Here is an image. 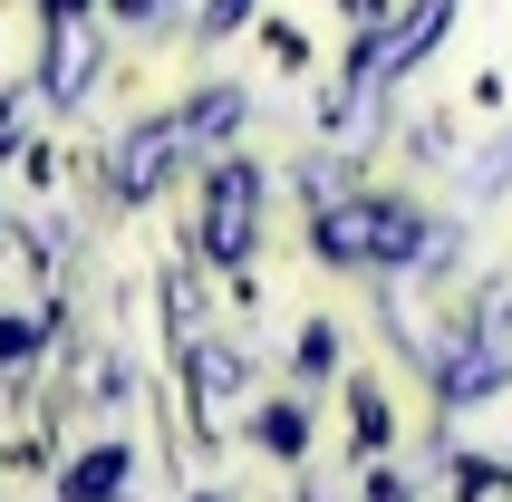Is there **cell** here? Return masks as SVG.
<instances>
[{
  "instance_id": "cell-1",
  "label": "cell",
  "mask_w": 512,
  "mask_h": 502,
  "mask_svg": "<svg viewBox=\"0 0 512 502\" xmlns=\"http://www.w3.org/2000/svg\"><path fill=\"white\" fill-rule=\"evenodd\" d=\"M252 213H261V165H252V155L213 165V194H203V251H213V261H242V251H252Z\"/></svg>"
},
{
  "instance_id": "cell-2",
  "label": "cell",
  "mask_w": 512,
  "mask_h": 502,
  "mask_svg": "<svg viewBox=\"0 0 512 502\" xmlns=\"http://www.w3.org/2000/svg\"><path fill=\"white\" fill-rule=\"evenodd\" d=\"M58 493H68V502H116V493H126V445H87Z\"/></svg>"
},
{
  "instance_id": "cell-3",
  "label": "cell",
  "mask_w": 512,
  "mask_h": 502,
  "mask_svg": "<svg viewBox=\"0 0 512 502\" xmlns=\"http://www.w3.org/2000/svg\"><path fill=\"white\" fill-rule=\"evenodd\" d=\"M348 416H358V445H368V454L387 445V435H397V425H387V396H377L368 377H358V387H348Z\"/></svg>"
},
{
  "instance_id": "cell-4",
  "label": "cell",
  "mask_w": 512,
  "mask_h": 502,
  "mask_svg": "<svg viewBox=\"0 0 512 502\" xmlns=\"http://www.w3.org/2000/svg\"><path fill=\"white\" fill-rule=\"evenodd\" d=\"M261 445H271V454H300V445H310V416H300V406H261Z\"/></svg>"
},
{
  "instance_id": "cell-5",
  "label": "cell",
  "mask_w": 512,
  "mask_h": 502,
  "mask_svg": "<svg viewBox=\"0 0 512 502\" xmlns=\"http://www.w3.org/2000/svg\"><path fill=\"white\" fill-rule=\"evenodd\" d=\"M232 20H252V0H213L203 10V29H232Z\"/></svg>"
},
{
  "instance_id": "cell-6",
  "label": "cell",
  "mask_w": 512,
  "mask_h": 502,
  "mask_svg": "<svg viewBox=\"0 0 512 502\" xmlns=\"http://www.w3.org/2000/svg\"><path fill=\"white\" fill-rule=\"evenodd\" d=\"M39 10H49V29H68V20H87L97 0H39Z\"/></svg>"
},
{
  "instance_id": "cell-7",
  "label": "cell",
  "mask_w": 512,
  "mask_h": 502,
  "mask_svg": "<svg viewBox=\"0 0 512 502\" xmlns=\"http://www.w3.org/2000/svg\"><path fill=\"white\" fill-rule=\"evenodd\" d=\"M194 502H223V493H194Z\"/></svg>"
}]
</instances>
